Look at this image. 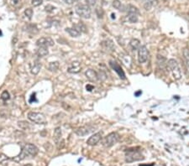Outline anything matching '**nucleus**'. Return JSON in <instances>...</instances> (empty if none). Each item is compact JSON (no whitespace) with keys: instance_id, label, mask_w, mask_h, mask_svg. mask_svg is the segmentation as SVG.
<instances>
[{"instance_id":"nucleus-1","label":"nucleus","mask_w":189,"mask_h":166,"mask_svg":"<svg viewBox=\"0 0 189 166\" xmlns=\"http://www.w3.org/2000/svg\"><path fill=\"white\" fill-rule=\"evenodd\" d=\"M37 154H38V148L36 146L32 144H27L23 148L21 153L18 156H16L14 160L16 162H19L27 157H34Z\"/></svg>"},{"instance_id":"nucleus-2","label":"nucleus","mask_w":189,"mask_h":166,"mask_svg":"<svg viewBox=\"0 0 189 166\" xmlns=\"http://www.w3.org/2000/svg\"><path fill=\"white\" fill-rule=\"evenodd\" d=\"M168 68L171 71L172 76L175 80H180L182 78V71L177 61L175 59H170L167 63Z\"/></svg>"},{"instance_id":"nucleus-3","label":"nucleus","mask_w":189,"mask_h":166,"mask_svg":"<svg viewBox=\"0 0 189 166\" xmlns=\"http://www.w3.org/2000/svg\"><path fill=\"white\" fill-rule=\"evenodd\" d=\"M144 156L142 155V154L139 150H128L125 154V160L128 163L135 162V161H140L143 160Z\"/></svg>"},{"instance_id":"nucleus-4","label":"nucleus","mask_w":189,"mask_h":166,"mask_svg":"<svg viewBox=\"0 0 189 166\" xmlns=\"http://www.w3.org/2000/svg\"><path fill=\"white\" fill-rule=\"evenodd\" d=\"M120 140V135L116 132H112L108 134L103 139V145L106 148H110L118 143Z\"/></svg>"},{"instance_id":"nucleus-5","label":"nucleus","mask_w":189,"mask_h":166,"mask_svg":"<svg viewBox=\"0 0 189 166\" xmlns=\"http://www.w3.org/2000/svg\"><path fill=\"white\" fill-rule=\"evenodd\" d=\"M76 13L80 16L81 18H90L91 17V9L90 7L87 4H78L76 6Z\"/></svg>"},{"instance_id":"nucleus-6","label":"nucleus","mask_w":189,"mask_h":166,"mask_svg":"<svg viewBox=\"0 0 189 166\" xmlns=\"http://www.w3.org/2000/svg\"><path fill=\"white\" fill-rule=\"evenodd\" d=\"M28 118L31 122L36 123V124H45L46 123V119L44 114L40 112H29L28 113Z\"/></svg>"},{"instance_id":"nucleus-7","label":"nucleus","mask_w":189,"mask_h":166,"mask_svg":"<svg viewBox=\"0 0 189 166\" xmlns=\"http://www.w3.org/2000/svg\"><path fill=\"white\" fill-rule=\"evenodd\" d=\"M148 56H149V52L147 48L145 45H142L138 49V61L140 64H143L146 62L148 60Z\"/></svg>"},{"instance_id":"nucleus-8","label":"nucleus","mask_w":189,"mask_h":166,"mask_svg":"<svg viewBox=\"0 0 189 166\" xmlns=\"http://www.w3.org/2000/svg\"><path fill=\"white\" fill-rule=\"evenodd\" d=\"M36 45L39 47H50L54 45V40L50 37H41L36 41Z\"/></svg>"},{"instance_id":"nucleus-9","label":"nucleus","mask_w":189,"mask_h":166,"mask_svg":"<svg viewBox=\"0 0 189 166\" xmlns=\"http://www.w3.org/2000/svg\"><path fill=\"white\" fill-rule=\"evenodd\" d=\"M109 65H110V66L112 67V69H113V71L119 75V76H120L121 79H125V74H124V71L122 70L121 66H120L117 62L111 61L110 63H109Z\"/></svg>"},{"instance_id":"nucleus-10","label":"nucleus","mask_w":189,"mask_h":166,"mask_svg":"<svg viewBox=\"0 0 189 166\" xmlns=\"http://www.w3.org/2000/svg\"><path fill=\"white\" fill-rule=\"evenodd\" d=\"M93 131V127L92 126H83L81 127V128H78L76 130V134L80 136V137H83V136H86L87 134H89L91 132Z\"/></svg>"},{"instance_id":"nucleus-11","label":"nucleus","mask_w":189,"mask_h":166,"mask_svg":"<svg viewBox=\"0 0 189 166\" xmlns=\"http://www.w3.org/2000/svg\"><path fill=\"white\" fill-rule=\"evenodd\" d=\"M101 139H102V133L98 132V133H96L93 135H92L91 137L87 139V144L90 146H94V145L98 144Z\"/></svg>"},{"instance_id":"nucleus-12","label":"nucleus","mask_w":189,"mask_h":166,"mask_svg":"<svg viewBox=\"0 0 189 166\" xmlns=\"http://www.w3.org/2000/svg\"><path fill=\"white\" fill-rule=\"evenodd\" d=\"M68 72L76 74L78 73L81 71V64L80 62L78 61H73L68 66Z\"/></svg>"},{"instance_id":"nucleus-13","label":"nucleus","mask_w":189,"mask_h":166,"mask_svg":"<svg viewBox=\"0 0 189 166\" xmlns=\"http://www.w3.org/2000/svg\"><path fill=\"white\" fill-rule=\"evenodd\" d=\"M85 76L87 79L91 81H96L98 80V74L97 71H95L93 69H88L87 71L85 72Z\"/></svg>"},{"instance_id":"nucleus-14","label":"nucleus","mask_w":189,"mask_h":166,"mask_svg":"<svg viewBox=\"0 0 189 166\" xmlns=\"http://www.w3.org/2000/svg\"><path fill=\"white\" fill-rule=\"evenodd\" d=\"M102 45L103 46L104 49H106L107 51H113L114 50V45H113V41L110 40H105V41H103L102 42Z\"/></svg>"},{"instance_id":"nucleus-15","label":"nucleus","mask_w":189,"mask_h":166,"mask_svg":"<svg viewBox=\"0 0 189 166\" xmlns=\"http://www.w3.org/2000/svg\"><path fill=\"white\" fill-rule=\"evenodd\" d=\"M62 138V129L61 128H56L54 131V140L56 143V144H58Z\"/></svg>"},{"instance_id":"nucleus-16","label":"nucleus","mask_w":189,"mask_h":166,"mask_svg":"<svg viewBox=\"0 0 189 166\" xmlns=\"http://www.w3.org/2000/svg\"><path fill=\"white\" fill-rule=\"evenodd\" d=\"M130 46L131 47V49L133 51H136V50H138L139 48L140 47V42L137 39H132L130 41Z\"/></svg>"},{"instance_id":"nucleus-17","label":"nucleus","mask_w":189,"mask_h":166,"mask_svg":"<svg viewBox=\"0 0 189 166\" xmlns=\"http://www.w3.org/2000/svg\"><path fill=\"white\" fill-rule=\"evenodd\" d=\"M37 55L40 56V57H44L46 55H47L49 54V51H48L47 47H39V49L37 50Z\"/></svg>"},{"instance_id":"nucleus-18","label":"nucleus","mask_w":189,"mask_h":166,"mask_svg":"<svg viewBox=\"0 0 189 166\" xmlns=\"http://www.w3.org/2000/svg\"><path fill=\"white\" fill-rule=\"evenodd\" d=\"M59 66H60V63L58 61L51 62L48 65V70L51 72H56L59 69Z\"/></svg>"},{"instance_id":"nucleus-19","label":"nucleus","mask_w":189,"mask_h":166,"mask_svg":"<svg viewBox=\"0 0 189 166\" xmlns=\"http://www.w3.org/2000/svg\"><path fill=\"white\" fill-rule=\"evenodd\" d=\"M113 7L114 8H116L120 11H124L125 10V8L122 4V3L120 2V0H113Z\"/></svg>"},{"instance_id":"nucleus-20","label":"nucleus","mask_w":189,"mask_h":166,"mask_svg":"<svg viewBox=\"0 0 189 166\" xmlns=\"http://www.w3.org/2000/svg\"><path fill=\"white\" fill-rule=\"evenodd\" d=\"M66 31L72 37H78L81 35V33L74 28H66Z\"/></svg>"},{"instance_id":"nucleus-21","label":"nucleus","mask_w":189,"mask_h":166,"mask_svg":"<svg viewBox=\"0 0 189 166\" xmlns=\"http://www.w3.org/2000/svg\"><path fill=\"white\" fill-rule=\"evenodd\" d=\"M157 64L160 66V68H164V66L167 65L166 63V58L163 57L162 55H157Z\"/></svg>"},{"instance_id":"nucleus-22","label":"nucleus","mask_w":189,"mask_h":166,"mask_svg":"<svg viewBox=\"0 0 189 166\" xmlns=\"http://www.w3.org/2000/svg\"><path fill=\"white\" fill-rule=\"evenodd\" d=\"M18 126L23 130H28L29 129V123L26 121H19L18 122Z\"/></svg>"},{"instance_id":"nucleus-23","label":"nucleus","mask_w":189,"mask_h":166,"mask_svg":"<svg viewBox=\"0 0 189 166\" xmlns=\"http://www.w3.org/2000/svg\"><path fill=\"white\" fill-rule=\"evenodd\" d=\"M40 69H41V64L40 63H35L31 68V73L33 75H37L38 73L40 72Z\"/></svg>"},{"instance_id":"nucleus-24","label":"nucleus","mask_w":189,"mask_h":166,"mask_svg":"<svg viewBox=\"0 0 189 166\" xmlns=\"http://www.w3.org/2000/svg\"><path fill=\"white\" fill-rule=\"evenodd\" d=\"M126 11H127L128 14H136V15H139V10L138 8L133 5H128L127 8H126Z\"/></svg>"},{"instance_id":"nucleus-25","label":"nucleus","mask_w":189,"mask_h":166,"mask_svg":"<svg viewBox=\"0 0 189 166\" xmlns=\"http://www.w3.org/2000/svg\"><path fill=\"white\" fill-rule=\"evenodd\" d=\"M74 29H76L77 31H79L80 33L82 32H86L87 31V29H86V26L84 25L81 22L80 24H77V25H75L73 26Z\"/></svg>"},{"instance_id":"nucleus-26","label":"nucleus","mask_w":189,"mask_h":166,"mask_svg":"<svg viewBox=\"0 0 189 166\" xmlns=\"http://www.w3.org/2000/svg\"><path fill=\"white\" fill-rule=\"evenodd\" d=\"M128 20L130 23H136L138 21V15H136V14H128Z\"/></svg>"},{"instance_id":"nucleus-27","label":"nucleus","mask_w":189,"mask_h":166,"mask_svg":"<svg viewBox=\"0 0 189 166\" xmlns=\"http://www.w3.org/2000/svg\"><path fill=\"white\" fill-rule=\"evenodd\" d=\"M98 74V80H100V81H104L107 78V75L106 73L103 71H99L98 72H97Z\"/></svg>"},{"instance_id":"nucleus-28","label":"nucleus","mask_w":189,"mask_h":166,"mask_svg":"<svg viewBox=\"0 0 189 166\" xmlns=\"http://www.w3.org/2000/svg\"><path fill=\"white\" fill-rule=\"evenodd\" d=\"M30 27H31V28H29V25L27 26V29H26V30H27L28 32L31 33V34H36V33H38V29H37L36 26L31 25Z\"/></svg>"},{"instance_id":"nucleus-29","label":"nucleus","mask_w":189,"mask_h":166,"mask_svg":"<svg viewBox=\"0 0 189 166\" xmlns=\"http://www.w3.org/2000/svg\"><path fill=\"white\" fill-rule=\"evenodd\" d=\"M9 98H10V96H9V93L7 91H4L2 92V94H1V99L3 101H8Z\"/></svg>"},{"instance_id":"nucleus-30","label":"nucleus","mask_w":189,"mask_h":166,"mask_svg":"<svg viewBox=\"0 0 189 166\" xmlns=\"http://www.w3.org/2000/svg\"><path fill=\"white\" fill-rule=\"evenodd\" d=\"M25 15L26 17H28L29 19H30L33 16V9H31V8H26L25 10Z\"/></svg>"},{"instance_id":"nucleus-31","label":"nucleus","mask_w":189,"mask_h":166,"mask_svg":"<svg viewBox=\"0 0 189 166\" xmlns=\"http://www.w3.org/2000/svg\"><path fill=\"white\" fill-rule=\"evenodd\" d=\"M31 3L34 7H38L42 4L43 3V0H31Z\"/></svg>"},{"instance_id":"nucleus-32","label":"nucleus","mask_w":189,"mask_h":166,"mask_svg":"<svg viewBox=\"0 0 189 166\" xmlns=\"http://www.w3.org/2000/svg\"><path fill=\"white\" fill-rule=\"evenodd\" d=\"M97 1L98 0H86L87 2V5L89 7H94L96 4H97Z\"/></svg>"},{"instance_id":"nucleus-33","label":"nucleus","mask_w":189,"mask_h":166,"mask_svg":"<svg viewBox=\"0 0 189 166\" xmlns=\"http://www.w3.org/2000/svg\"><path fill=\"white\" fill-rule=\"evenodd\" d=\"M96 14L98 15V17L99 18H103V10L102 8H97L96 9Z\"/></svg>"},{"instance_id":"nucleus-34","label":"nucleus","mask_w":189,"mask_h":166,"mask_svg":"<svg viewBox=\"0 0 189 166\" xmlns=\"http://www.w3.org/2000/svg\"><path fill=\"white\" fill-rule=\"evenodd\" d=\"M146 1L147 3H149L151 6H157V4H158V0H145Z\"/></svg>"},{"instance_id":"nucleus-35","label":"nucleus","mask_w":189,"mask_h":166,"mask_svg":"<svg viewBox=\"0 0 189 166\" xmlns=\"http://www.w3.org/2000/svg\"><path fill=\"white\" fill-rule=\"evenodd\" d=\"M8 157L4 154H0V163L4 162L5 160H7Z\"/></svg>"},{"instance_id":"nucleus-36","label":"nucleus","mask_w":189,"mask_h":166,"mask_svg":"<svg viewBox=\"0 0 189 166\" xmlns=\"http://www.w3.org/2000/svg\"><path fill=\"white\" fill-rule=\"evenodd\" d=\"M63 1H64L66 4H74V3H76V2L80 1V0H63Z\"/></svg>"},{"instance_id":"nucleus-37","label":"nucleus","mask_w":189,"mask_h":166,"mask_svg":"<svg viewBox=\"0 0 189 166\" xmlns=\"http://www.w3.org/2000/svg\"><path fill=\"white\" fill-rule=\"evenodd\" d=\"M183 55H184V57H185L186 59H189V50L185 49V50L183 51Z\"/></svg>"},{"instance_id":"nucleus-38","label":"nucleus","mask_w":189,"mask_h":166,"mask_svg":"<svg viewBox=\"0 0 189 166\" xmlns=\"http://www.w3.org/2000/svg\"><path fill=\"white\" fill-rule=\"evenodd\" d=\"M33 101H36V98H35V93L31 95V98L29 99V102H33Z\"/></svg>"},{"instance_id":"nucleus-39","label":"nucleus","mask_w":189,"mask_h":166,"mask_svg":"<svg viewBox=\"0 0 189 166\" xmlns=\"http://www.w3.org/2000/svg\"><path fill=\"white\" fill-rule=\"evenodd\" d=\"M55 8L53 6H51V5H47L46 7V10L48 11V12H51L52 11V9H54Z\"/></svg>"},{"instance_id":"nucleus-40","label":"nucleus","mask_w":189,"mask_h":166,"mask_svg":"<svg viewBox=\"0 0 189 166\" xmlns=\"http://www.w3.org/2000/svg\"><path fill=\"white\" fill-rule=\"evenodd\" d=\"M86 88H87V90L92 91V89H93V86H90V85H87V87H86Z\"/></svg>"},{"instance_id":"nucleus-41","label":"nucleus","mask_w":189,"mask_h":166,"mask_svg":"<svg viewBox=\"0 0 189 166\" xmlns=\"http://www.w3.org/2000/svg\"><path fill=\"white\" fill-rule=\"evenodd\" d=\"M186 65L189 70V59H186Z\"/></svg>"},{"instance_id":"nucleus-42","label":"nucleus","mask_w":189,"mask_h":166,"mask_svg":"<svg viewBox=\"0 0 189 166\" xmlns=\"http://www.w3.org/2000/svg\"><path fill=\"white\" fill-rule=\"evenodd\" d=\"M0 166H8V164H5V163L1 162L0 163Z\"/></svg>"},{"instance_id":"nucleus-43","label":"nucleus","mask_w":189,"mask_h":166,"mask_svg":"<svg viewBox=\"0 0 189 166\" xmlns=\"http://www.w3.org/2000/svg\"><path fill=\"white\" fill-rule=\"evenodd\" d=\"M23 166H32V164H24Z\"/></svg>"},{"instance_id":"nucleus-44","label":"nucleus","mask_w":189,"mask_h":166,"mask_svg":"<svg viewBox=\"0 0 189 166\" xmlns=\"http://www.w3.org/2000/svg\"><path fill=\"white\" fill-rule=\"evenodd\" d=\"M2 35H3V33H2L1 29H0V36H2Z\"/></svg>"},{"instance_id":"nucleus-45","label":"nucleus","mask_w":189,"mask_h":166,"mask_svg":"<svg viewBox=\"0 0 189 166\" xmlns=\"http://www.w3.org/2000/svg\"><path fill=\"white\" fill-rule=\"evenodd\" d=\"M48 1H50V0H48Z\"/></svg>"}]
</instances>
